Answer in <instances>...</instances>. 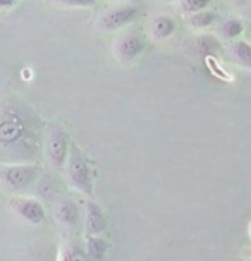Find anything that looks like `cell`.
I'll return each mask as SVG.
<instances>
[{"label":"cell","mask_w":251,"mask_h":261,"mask_svg":"<svg viewBox=\"0 0 251 261\" xmlns=\"http://www.w3.org/2000/svg\"><path fill=\"white\" fill-rule=\"evenodd\" d=\"M40 174V167L36 163H9L0 167V180L11 189L21 191L30 188Z\"/></svg>","instance_id":"cell-4"},{"label":"cell","mask_w":251,"mask_h":261,"mask_svg":"<svg viewBox=\"0 0 251 261\" xmlns=\"http://www.w3.org/2000/svg\"><path fill=\"white\" fill-rule=\"evenodd\" d=\"M59 261H71V256H69V249H67V251H64Z\"/></svg>","instance_id":"cell-21"},{"label":"cell","mask_w":251,"mask_h":261,"mask_svg":"<svg viewBox=\"0 0 251 261\" xmlns=\"http://www.w3.org/2000/svg\"><path fill=\"white\" fill-rule=\"evenodd\" d=\"M249 234H251V227H249Z\"/></svg>","instance_id":"cell-23"},{"label":"cell","mask_w":251,"mask_h":261,"mask_svg":"<svg viewBox=\"0 0 251 261\" xmlns=\"http://www.w3.org/2000/svg\"><path fill=\"white\" fill-rule=\"evenodd\" d=\"M105 217L102 208L96 203L90 201L86 204V232L88 236H98L105 230Z\"/></svg>","instance_id":"cell-12"},{"label":"cell","mask_w":251,"mask_h":261,"mask_svg":"<svg viewBox=\"0 0 251 261\" xmlns=\"http://www.w3.org/2000/svg\"><path fill=\"white\" fill-rule=\"evenodd\" d=\"M229 55L236 64L251 71V45L244 40H234L229 46Z\"/></svg>","instance_id":"cell-13"},{"label":"cell","mask_w":251,"mask_h":261,"mask_svg":"<svg viewBox=\"0 0 251 261\" xmlns=\"http://www.w3.org/2000/svg\"><path fill=\"white\" fill-rule=\"evenodd\" d=\"M9 206L17 217H21L22 220H26L28 223H38L45 222V208L38 199L35 198H26V196H16L9 201Z\"/></svg>","instance_id":"cell-7"},{"label":"cell","mask_w":251,"mask_h":261,"mask_svg":"<svg viewBox=\"0 0 251 261\" xmlns=\"http://www.w3.org/2000/svg\"><path fill=\"white\" fill-rule=\"evenodd\" d=\"M107 253V244L105 241L98 236H90L86 241V256L93 261H98L104 258Z\"/></svg>","instance_id":"cell-15"},{"label":"cell","mask_w":251,"mask_h":261,"mask_svg":"<svg viewBox=\"0 0 251 261\" xmlns=\"http://www.w3.org/2000/svg\"><path fill=\"white\" fill-rule=\"evenodd\" d=\"M218 33H220L222 38L225 40H239V36L244 33V24H243V19L241 17H236V16H231L227 17L220 22V28H218Z\"/></svg>","instance_id":"cell-14"},{"label":"cell","mask_w":251,"mask_h":261,"mask_svg":"<svg viewBox=\"0 0 251 261\" xmlns=\"http://www.w3.org/2000/svg\"><path fill=\"white\" fill-rule=\"evenodd\" d=\"M249 0H232V4H234L236 7H243V6H246Z\"/></svg>","instance_id":"cell-20"},{"label":"cell","mask_w":251,"mask_h":261,"mask_svg":"<svg viewBox=\"0 0 251 261\" xmlns=\"http://www.w3.org/2000/svg\"><path fill=\"white\" fill-rule=\"evenodd\" d=\"M41 122L14 96L0 101V153L9 160H31L41 146Z\"/></svg>","instance_id":"cell-1"},{"label":"cell","mask_w":251,"mask_h":261,"mask_svg":"<svg viewBox=\"0 0 251 261\" xmlns=\"http://www.w3.org/2000/svg\"><path fill=\"white\" fill-rule=\"evenodd\" d=\"M188 21V26L194 31H202V30H208V28L215 26L217 22L222 21L220 14L215 11H210V9H205V11H199L194 14H189L186 17Z\"/></svg>","instance_id":"cell-11"},{"label":"cell","mask_w":251,"mask_h":261,"mask_svg":"<svg viewBox=\"0 0 251 261\" xmlns=\"http://www.w3.org/2000/svg\"><path fill=\"white\" fill-rule=\"evenodd\" d=\"M115 2H131V0H115Z\"/></svg>","instance_id":"cell-22"},{"label":"cell","mask_w":251,"mask_h":261,"mask_svg":"<svg viewBox=\"0 0 251 261\" xmlns=\"http://www.w3.org/2000/svg\"><path fill=\"white\" fill-rule=\"evenodd\" d=\"M210 4H212V0H179V9L186 16H189V14L205 11Z\"/></svg>","instance_id":"cell-16"},{"label":"cell","mask_w":251,"mask_h":261,"mask_svg":"<svg viewBox=\"0 0 251 261\" xmlns=\"http://www.w3.org/2000/svg\"><path fill=\"white\" fill-rule=\"evenodd\" d=\"M189 48L202 57H217L222 50V43L213 35H198L189 41Z\"/></svg>","instance_id":"cell-9"},{"label":"cell","mask_w":251,"mask_h":261,"mask_svg":"<svg viewBox=\"0 0 251 261\" xmlns=\"http://www.w3.org/2000/svg\"><path fill=\"white\" fill-rule=\"evenodd\" d=\"M66 172H67L69 184H71L74 189L80 191L83 194L93 193V174L90 169V163H88L85 153L72 143H71V148H69Z\"/></svg>","instance_id":"cell-2"},{"label":"cell","mask_w":251,"mask_h":261,"mask_svg":"<svg viewBox=\"0 0 251 261\" xmlns=\"http://www.w3.org/2000/svg\"><path fill=\"white\" fill-rule=\"evenodd\" d=\"M178 30V22L169 14H159L152 21V36L157 41H167L174 36Z\"/></svg>","instance_id":"cell-10"},{"label":"cell","mask_w":251,"mask_h":261,"mask_svg":"<svg viewBox=\"0 0 251 261\" xmlns=\"http://www.w3.org/2000/svg\"><path fill=\"white\" fill-rule=\"evenodd\" d=\"M146 38L138 31H128L120 35L114 45L115 59L122 64H133L141 57L146 48Z\"/></svg>","instance_id":"cell-5"},{"label":"cell","mask_w":251,"mask_h":261,"mask_svg":"<svg viewBox=\"0 0 251 261\" xmlns=\"http://www.w3.org/2000/svg\"><path fill=\"white\" fill-rule=\"evenodd\" d=\"M69 256H71V261H90V258L81 248H71L69 249Z\"/></svg>","instance_id":"cell-18"},{"label":"cell","mask_w":251,"mask_h":261,"mask_svg":"<svg viewBox=\"0 0 251 261\" xmlns=\"http://www.w3.org/2000/svg\"><path fill=\"white\" fill-rule=\"evenodd\" d=\"M19 0H0V11H9V9L16 7Z\"/></svg>","instance_id":"cell-19"},{"label":"cell","mask_w":251,"mask_h":261,"mask_svg":"<svg viewBox=\"0 0 251 261\" xmlns=\"http://www.w3.org/2000/svg\"><path fill=\"white\" fill-rule=\"evenodd\" d=\"M54 2L62 7L71 9H90L96 6V0H54Z\"/></svg>","instance_id":"cell-17"},{"label":"cell","mask_w":251,"mask_h":261,"mask_svg":"<svg viewBox=\"0 0 251 261\" xmlns=\"http://www.w3.org/2000/svg\"><path fill=\"white\" fill-rule=\"evenodd\" d=\"M143 16V9L138 4L124 2L120 6L110 7L102 14L98 19V26L104 31H119L131 26Z\"/></svg>","instance_id":"cell-3"},{"label":"cell","mask_w":251,"mask_h":261,"mask_svg":"<svg viewBox=\"0 0 251 261\" xmlns=\"http://www.w3.org/2000/svg\"><path fill=\"white\" fill-rule=\"evenodd\" d=\"M69 148H71V141H69L67 134L57 125H52L46 136V156H48L50 163L55 169H64L69 156Z\"/></svg>","instance_id":"cell-6"},{"label":"cell","mask_w":251,"mask_h":261,"mask_svg":"<svg viewBox=\"0 0 251 261\" xmlns=\"http://www.w3.org/2000/svg\"><path fill=\"white\" fill-rule=\"evenodd\" d=\"M54 217L60 225L66 228H78L80 227V208L76 203L69 199H60L54 208Z\"/></svg>","instance_id":"cell-8"}]
</instances>
